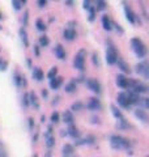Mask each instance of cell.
I'll list each match as a JSON object with an SVG mask.
<instances>
[{
  "mask_svg": "<svg viewBox=\"0 0 149 157\" xmlns=\"http://www.w3.org/2000/svg\"><path fill=\"white\" fill-rule=\"evenodd\" d=\"M86 107L89 110H101V102H99V100H97V98H90L89 100V102L86 104Z\"/></svg>",
  "mask_w": 149,
  "mask_h": 157,
  "instance_id": "13",
  "label": "cell"
},
{
  "mask_svg": "<svg viewBox=\"0 0 149 157\" xmlns=\"http://www.w3.org/2000/svg\"><path fill=\"white\" fill-rule=\"evenodd\" d=\"M66 6H68V7H73V0H66Z\"/></svg>",
  "mask_w": 149,
  "mask_h": 157,
  "instance_id": "45",
  "label": "cell"
},
{
  "mask_svg": "<svg viewBox=\"0 0 149 157\" xmlns=\"http://www.w3.org/2000/svg\"><path fill=\"white\" fill-rule=\"evenodd\" d=\"M68 135L72 136V137H78V135H80V132H78L77 127L73 126V124H69L68 127Z\"/></svg>",
  "mask_w": 149,
  "mask_h": 157,
  "instance_id": "26",
  "label": "cell"
},
{
  "mask_svg": "<svg viewBox=\"0 0 149 157\" xmlns=\"http://www.w3.org/2000/svg\"><path fill=\"white\" fill-rule=\"evenodd\" d=\"M135 68H136L135 71L139 73V75H143L144 78L148 80V77H149V64H148L147 60H144L141 63H139V64H136Z\"/></svg>",
  "mask_w": 149,
  "mask_h": 157,
  "instance_id": "6",
  "label": "cell"
},
{
  "mask_svg": "<svg viewBox=\"0 0 149 157\" xmlns=\"http://www.w3.org/2000/svg\"><path fill=\"white\" fill-rule=\"evenodd\" d=\"M82 107H84V104H82V102L77 101V102H74V104L72 105L71 110H73V111H80V110H82Z\"/></svg>",
  "mask_w": 149,
  "mask_h": 157,
  "instance_id": "33",
  "label": "cell"
},
{
  "mask_svg": "<svg viewBox=\"0 0 149 157\" xmlns=\"http://www.w3.org/2000/svg\"><path fill=\"white\" fill-rule=\"evenodd\" d=\"M46 157H50V152H48V153H47V156Z\"/></svg>",
  "mask_w": 149,
  "mask_h": 157,
  "instance_id": "50",
  "label": "cell"
},
{
  "mask_svg": "<svg viewBox=\"0 0 149 157\" xmlns=\"http://www.w3.org/2000/svg\"><path fill=\"white\" fill-rule=\"evenodd\" d=\"M20 2H21V4H25L26 3V0H20Z\"/></svg>",
  "mask_w": 149,
  "mask_h": 157,
  "instance_id": "48",
  "label": "cell"
},
{
  "mask_svg": "<svg viewBox=\"0 0 149 157\" xmlns=\"http://www.w3.org/2000/svg\"><path fill=\"white\" fill-rule=\"evenodd\" d=\"M63 121L66 122V123L68 124H72L73 123V114H72V111H64V114H63Z\"/></svg>",
  "mask_w": 149,
  "mask_h": 157,
  "instance_id": "24",
  "label": "cell"
},
{
  "mask_svg": "<svg viewBox=\"0 0 149 157\" xmlns=\"http://www.w3.org/2000/svg\"><path fill=\"white\" fill-rule=\"evenodd\" d=\"M110 143H111L113 148H115V149H126V148H128V147H130V141H128L126 137L119 136V135L111 136Z\"/></svg>",
  "mask_w": 149,
  "mask_h": 157,
  "instance_id": "3",
  "label": "cell"
},
{
  "mask_svg": "<svg viewBox=\"0 0 149 157\" xmlns=\"http://www.w3.org/2000/svg\"><path fill=\"white\" fill-rule=\"evenodd\" d=\"M33 157H38V156H37V155H34V156H33Z\"/></svg>",
  "mask_w": 149,
  "mask_h": 157,
  "instance_id": "51",
  "label": "cell"
},
{
  "mask_svg": "<svg viewBox=\"0 0 149 157\" xmlns=\"http://www.w3.org/2000/svg\"><path fill=\"white\" fill-rule=\"evenodd\" d=\"M94 8L96 11H105L107 8V2L106 0H94Z\"/></svg>",
  "mask_w": 149,
  "mask_h": 157,
  "instance_id": "21",
  "label": "cell"
},
{
  "mask_svg": "<svg viewBox=\"0 0 149 157\" xmlns=\"http://www.w3.org/2000/svg\"><path fill=\"white\" fill-rule=\"evenodd\" d=\"M38 6L43 8V7H46L47 6V0H38Z\"/></svg>",
  "mask_w": 149,
  "mask_h": 157,
  "instance_id": "42",
  "label": "cell"
},
{
  "mask_svg": "<svg viewBox=\"0 0 149 157\" xmlns=\"http://www.w3.org/2000/svg\"><path fill=\"white\" fill-rule=\"evenodd\" d=\"M118 104L120 105L122 107H124V109H130V101H128V97H127V93H119L118 94V98H117Z\"/></svg>",
  "mask_w": 149,
  "mask_h": 157,
  "instance_id": "9",
  "label": "cell"
},
{
  "mask_svg": "<svg viewBox=\"0 0 149 157\" xmlns=\"http://www.w3.org/2000/svg\"><path fill=\"white\" fill-rule=\"evenodd\" d=\"M58 76V67H52L51 70L48 71V73H47V77L51 80V78H54V77H56Z\"/></svg>",
  "mask_w": 149,
  "mask_h": 157,
  "instance_id": "32",
  "label": "cell"
},
{
  "mask_svg": "<svg viewBox=\"0 0 149 157\" xmlns=\"http://www.w3.org/2000/svg\"><path fill=\"white\" fill-rule=\"evenodd\" d=\"M26 63H28V66H29V67H32V60H30V59H28Z\"/></svg>",
  "mask_w": 149,
  "mask_h": 157,
  "instance_id": "47",
  "label": "cell"
},
{
  "mask_svg": "<svg viewBox=\"0 0 149 157\" xmlns=\"http://www.w3.org/2000/svg\"><path fill=\"white\" fill-rule=\"evenodd\" d=\"M73 153V147L71 145V144H66V145H64L63 147V155L64 156H71Z\"/></svg>",
  "mask_w": 149,
  "mask_h": 157,
  "instance_id": "30",
  "label": "cell"
},
{
  "mask_svg": "<svg viewBox=\"0 0 149 157\" xmlns=\"http://www.w3.org/2000/svg\"><path fill=\"white\" fill-rule=\"evenodd\" d=\"M117 85L122 89H130V78H127L124 75L117 76Z\"/></svg>",
  "mask_w": 149,
  "mask_h": 157,
  "instance_id": "8",
  "label": "cell"
},
{
  "mask_svg": "<svg viewBox=\"0 0 149 157\" xmlns=\"http://www.w3.org/2000/svg\"><path fill=\"white\" fill-rule=\"evenodd\" d=\"M8 67V63L6 60H3V59H0V71H6Z\"/></svg>",
  "mask_w": 149,
  "mask_h": 157,
  "instance_id": "40",
  "label": "cell"
},
{
  "mask_svg": "<svg viewBox=\"0 0 149 157\" xmlns=\"http://www.w3.org/2000/svg\"><path fill=\"white\" fill-rule=\"evenodd\" d=\"M34 54H36V56H39V55H41V52H39V46H36V45H34Z\"/></svg>",
  "mask_w": 149,
  "mask_h": 157,
  "instance_id": "43",
  "label": "cell"
},
{
  "mask_svg": "<svg viewBox=\"0 0 149 157\" xmlns=\"http://www.w3.org/2000/svg\"><path fill=\"white\" fill-rule=\"evenodd\" d=\"M77 37V33L74 29H64V32H63V38L66 39V41H73V39H76Z\"/></svg>",
  "mask_w": 149,
  "mask_h": 157,
  "instance_id": "11",
  "label": "cell"
},
{
  "mask_svg": "<svg viewBox=\"0 0 149 157\" xmlns=\"http://www.w3.org/2000/svg\"><path fill=\"white\" fill-rule=\"evenodd\" d=\"M13 80H14V84H16L18 88H20V86H22V85H24V86L26 85V78H25V76H22L18 71L14 72V75H13Z\"/></svg>",
  "mask_w": 149,
  "mask_h": 157,
  "instance_id": "12",
  "label": "cell"
},
{
  "mask_svg": "<svg viewBox=\"0 0 149 157\" xmlns=\"http://www.w3.org/2000/svg\"><path fill=\"white\" fill-rule=\"evenodd\" d=\"M135 115L139 118V119H141L143 122H147V121H148L147 113H145V110H143V109H137V110L135 111Z\"/></svg>",
  "mask_w": 149,
  "mask_h": 157,
  "instance_id": "25",
  "label": "cell"
},
{
  "mask_svg": "<svg viewBox=\"0 0 149 157\" xmlns=\"http://www.w3.org/2000/svg\"><path fill=\"white\" fill-rule=\"evenodd\" d=\"M140 104L144 105V107H148L149 106V101H148V98H140Z\"/></svg>",
  "mask_w": 149,
  "mask_h": 157,
  "instance_id": "41",
  "label": "cell"
},
{
  "mask_svg": "<svg viewBox=\"0 0 149 157\" xmlns=\"http://www.w3.org/2000/svg\"><path fill=\"white\" fill-rule=\"evenodd\" d=\"M92 2H93V0H84V2H82V8L86 9V11H88L89 8H92L93 7L92 6Z\"/></svg>",
  "mask_w": 149,
  "mask_h": 157,
  "instance_id": "38",
  "label": "cell"
},
{
  "mask_svg": "<svg viewBox=\"0 0 149 157\" xmlns=\"http://www.w3.org/2000/svg\"><path fill=\"white\" fill-rule=\"evenodd\" d=\"M50 45V38L47 36L39 37V47H47Z\"/></svg>",
  "mask_w": 149,
  "mask_h": 157,
  "instance_id": "28",
  "label": "cell"
},
{
  "mask_svg": "<svg viewBox=\"0 0 149 157\" xmlns=\"http://www.w3.org/2000/svg\"><path fill=\"white\" fill-rule=\"evenodd\" d=\"M3 18V14H2V12H0V20H2Z\"/></svg>",
  "mask_w": 149,
  "mask_h": 157,
  "instance_id": "49",
  "label": "cell"
},
{
  "mask_svg": "<svg viewBox=\"0 0 149 157\" xmlns=\"http://www.w3.org/2000/svg\"><path fill=\"white\" fill-rule=\"evenodd\" d=\"M115 64H118V67L120 68V71L124 72V73H131V68H130V64L127 62H124L122 58H118V60Z\"/></svg>",
  "mask_w": 149,
  "mask_h": 157,
  "instance_id": "15",
  "label": "cell"
},
{
  "mask_svg": "<svg viewBox=\"0 0 149 157\" xmlns=\"http://www.w3.org/2000/svg\"><path fill=\"white\" fill-rule=\"evenodd\" d=\"M42 96H43L44 98H47V97H48V92H47V89H43V90H42Z\"/></svg>",
  "mask_w": 149,
  "mask_h": 157,
  "instance_id": "46",
  "label": "cell"
},
{
  "mask_svg": "<svg viewBox=\"0 0 149 157\" xmlns=\"http://www.w3.org/2000/svg\"><path fill=\"white\" fill-rule=\"evenodd\" d=\"M111 111H113V114H114V117H115L117 119H123V114H122V111L119 110L115 105H113V106H111Z\"/></svg>",
  "mask_w": 149,
  "mask_h": 157,
  "instance_id": "29",
  "label": "cell"
},
{
  "mask_svg": "<svg viewBox=\"0 0 149 157\" xmlns=\"http://www.w3.org/2000/svg\"><path fill=\"white\" fill-rule=\"evenodd\" d=\"M85 85H86L92 92L97 93V94H99V93L102 92V85H101V82H99L97 78H94V77H89V78H86Z\"/></svg>",
  "mask_w": 149,
  "mask_h": 157,
  "instance_id": "5",
  "label": "cell"
},
{
  "mask_svg": "<svg viewBox=\"0 0 149 157\" xmlns=\"http://www.w3.org/2000/svg\"><path fill=\"white\" fill-rule=\"evenodd\" d=\"M22 105L25 106V107H28L29 105V93H24V96H22Z\"/></svg>",
  "mask_w": 149,
  "mask_h": 157,
  "instance_id": "37",
  "label": "cell"
},
{
  "mask_svg": "<svg viewBox=\"0 0 149 157\" xmlns=\"http://www.w3.org/2000/svg\"><path fill=\"white\" fill-rule=\"evenodd\" d=\"M92 62H93V64L96 67H99V58H98V52L97 51H94L92 54Z\"/></svg>",
  "mask_w": 149,
  "mask_h": 157,
  "instance_id": "34",
  "label": "cell"
},
{
  "mask_svg": "<svg viewBox=\"0 0 149 157\" xmlns=\"http://www.w3.org/2000/svg\"><path fill=\"white\" fill-rule=\"evenodd\" d=\"M29 104H32L36 109L38 110L39 109V102H38V97L36 96V93L34 92H30L29 93Z\"/></svg>",
  "mask_w": 149,
  "mask_h": 157,
  "instance_id": "22",
  "label": "cell"
},
{
  "mask_svg": "<svg viewBox=\"0 0 149 157\" xmlns=\"http://www.w3.org/2000/svg\"><path fill=\"white\" fill-rule=\"evenodd\" d=\"M131 46H132V50L135 52V55L139 58V59H143L147 56L148 54V50H147V46L140 38L137 37H133L131 39Z\"/></svg>",
  "mask_w": 149,
  "mask_h": 157,
  "instance_id": "1",
  "label": "cell"
},
{
  "mask_svg": "<svg viewBox=\"0 0 149 157\" xmlns=\"http://www.w3.org/2000/svg\"><path fill=\"white\" fill-rule=\"evenodd\" d=\"M123 8H124V13H126V17H127L128 21L131 24H136V14L132 11V8L128 6L126 2H123Z\"/></svg>",
  "mask_w": 149,
  "mask_h": 157,
  "instance_id": "7",
  "label": "cell"
},
{
  "mask_svg": "<svg viewBox=\"0 0 149 157\" xmlns=\"http://www.w3.org/2000/svg\"><path fill=\"white\" fill-rule=\"evenodd\" d=\"M102 26H103V29H105L106 32H111L113 30V22H111V20H110V17H109L107 14H103L102 16Z\"/></svg>",
  "mask_w": 149,
  "mask_h": 157,
  "instance_id": "18",
  "label": "cell"
},
{
  "mask_svg": "<svg viewBox=\"0 0 149 157\" xmlns=\"http://www.w3.org/2000/svg\"><path fill=\"white\" fill-rule=\"evenodd\" d=\"M44 140H46V145L48 148H52L54 144H55V137L52 135V127L51 126L47 128V132H46V135H44Z\"/></svg>",
  "mask_w": 149,
  "mask_h": 157,
  "instance_id": "10",
  "label": "cell"
},
{
  "mask_svg": "<svg viewBox=\"0 0 149 157\" xmlns=\"http://www.w3.org/2000/svg\"><path fill=\"white\" fill-rule=\"evenodd\" d=\"M18 34H20V38H21V41H22V43H24V46H25V47H29V38H28V33H26V30H25L24 28H20Z\"/></svg>",
  "mask_w": 149,
  "mask_h": 157,
  "instance_id": "20",
  "label": "cell"
},
{
  "mask_svg": "<svg viewBox=\"0 0 149 157\" xmlns=\"http://www.w3.org/2000/svg\"><path fill=\"white\" fill-rule=\"evenodd\" d=\"M76 89H77V82L74 80H71L68 84H66V88H64V90L67 93H73V92H76Z\"/></svg>",
  "mask_w": 149,
  "mask_h": 157,
  "instance_id": "23",
  "label": "cell"
},
{
  "mask_svg": "<svg viewBox=\"0 0 149 157\" xmlns=\"http://www.w3.org/2000/svg\"><path fill=\"white\" fill-rule=\"evenodd\" d=\"M2 29H3V28H2V26H0V30H2Z\"/></svg>",
  "mask_w": 149,
  "mask_h": 157,
  "instance_id": "52",
  "label": "cell"
},
{
  "mask_svg": "<svg viewBox=\"0 0 149 157\" xmlns=\"http://www.w3.org/2000/svg\"><path fill=\"white\" fill-rule=\"evenodd\" d=\"M106 46H107V48H106V62H107V64H110V66H114L117 63V60H118V58H119V55H118V51H117V47H115V45L109 39V41H106Z\"/></svg>",
  "mask_w": 149,
  "mask_h": 157,
  "instance_id": "2",
  "label": "cell"
},
{
  "mask_svg": "<svg viewBox=\"0 0 149 157\" xmlns=\"http://www.w3.org/2000/svg\"><path fill=\"white\" fill-rule=\"evenodd\" d=\"M85 58H86V50L85 48H81V50L74 55V59H73V66L76 70L84 71V68H85Z\"/></svg>",
  "mask_w": 149,
  "mask_h": 157,
  "instance_id": "4",
  "label": "cell"
},
{
  "mask_svg": "<svg viewBox=\"0 0 149 157\" xmlns=\"http://www.w3.org/2000/svg\"><path fill=\"white\" fill-rule=\"evenodd\" d=\"M33 78H36L37 81H42L44 78V73H43V71L39 67H34V70H33Z\"/></svg>",
  "mask_w": 149,
  "mask_h": 157,
  "instance_id": "19",
  "label": "cell"
},
{
  "mask_svg": "<svg viewBox=\"0 0 149 157\" xmlns=\"http://www.w3.org/2000/svg\"><path fill=\"white\" fill-rule=\"evenodd\" d=\"M12 6L14 8V11H21V8H22V4L20 0H12Z\"/></svg>",
  "mask_w": 149,
  "mask_h": 157,
  "instance_id": "35",
  "label": "cell"
},
{
  "mask_svg": "<svg viewBox=\"0 0 149 157\" xmlns=\"http://www.w3.org/2000/svg\"><path fill=\"white\" fill-rule=\"evenodd\" d=\"M33 127H34V119L33 118H29V128L33 130Z\"/></svg>",
  "mask_w": 149,
  "mask_h": 157,
  "instance_id": "44",
  "label": "cell"
},
{
  "mask_svg": "<svg viewBox=\"0 0 149 157\" xmlns=\"http://www.w3.org/2000/svg\"><path fill=\"white\" fill-rule=\"evenodd\" d=\"M54 52H55V55L58 59H60V60H64L67 56L66 54V50H64V47L60 45V43H58V45L55 46V48H54Z\"/></svg>",
  "mask_w": 149,
  "mask_h": 157,
  "instance_id": "14",
  "label": "cell"
},
{
  "mask_svg": "<svg viewBox=\"0 0 149 157\" xmlns=\"http://www.w3.org/2000/svg\"><path fill=\"white\" fill-rule=\"evenodd\" d=\"M22 21H24V25H25V26H28V24H29V11H25Z\"/></svg>",
  "mask_w": 149,
  "mask_h": 157,
  "instance_id": "39",
  "label": "cell"
},
{
  "mask_svg": "<svg viewBox=\"0 0 149 157\" xmlns=\"http://www.w3.org/2000/svg\"><path fill=\"white\" fill-rule=\"evenodd\" d=\"M59 121H60V115H59V113L54 111L51 114V122H52V123H58Z\"/></svg>",
  "mask_w": 149,
  "mask_h": 157,
  "instance_id": "36",
  "label": "cell"
},
{
  "mask_svg": "<svg viewBox=\"0 0 149 157\" xmlns=\"http://www.w3.org/2000/svg\"><path fill=\"white\" fill-rule=\"evenodd\" d=\"M36 26H37V29L39 32H44L47 29V26H46V24H44V21L42 18H38L37 21H36Z\"/></svg>",
  "mask_w": 149,
  "mask_h": 157,
  "instance_id": "27",
  "label": "cell"
},
{
  "mask_svg": "<svg viewBox=\"0 0 149 157\" xmlns=\"http://www.w3.org/2000/svg\"><path fill=\"white\" fill-rule=\"evenodd\" d=\"M88 11H89V21L93 22L94 20H96V12H97V11H96V8H94V6H93L92 8H89Z\"/></svg>",
  "mask_w": 149,
  "mask_h": 157,
  "instance_id": "31",
  "label": "cell"
},
{
  "mask_svg": "<svg viewBox=\"0 0 149 157\" xmlns=\"http://www.w3.org/2000/svg\"><path fill=\"white\" fill-rule=\"evenodd\" d=\"M127 97H128V101H130L131 105H136V104H140V94H137L135 92H128L127 93Z\"/></svg>",
  "mask_w": 149,
  "mask_h": 157,
  "instance_id": "17",
  "label": "cell"
},
{
  "mask_svg": "<svg viewBox=\"0 0 149 157\" xmlns=\"http://www.w3.org/2000/svg\"><path fill=\"white\" fill-rule=\"evenodd\" d=\"M62 84H63V77H60V76H56V77H54V78L50 80V88L54 89V90L59 89Z\"/></svg>",
  "mask_w": 149,
  "mask_h": 157,
  "instance_id": "16",
  "label": "cell"
}]
</instances>
